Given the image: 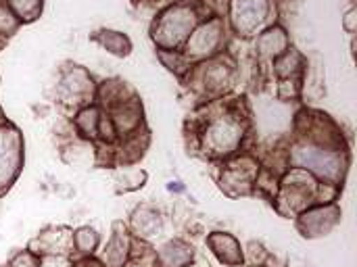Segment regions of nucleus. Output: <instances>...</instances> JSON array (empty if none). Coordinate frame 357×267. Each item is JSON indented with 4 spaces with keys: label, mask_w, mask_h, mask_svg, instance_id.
Returning <instances> with one entry per match:
<instances>
[{
    "label": "nucleus",
    "mask_w": 357,
    "mask_h": 267,
    "mask_svg": "<svg viewBox=\"0 0 357 267\" xmlns=\"http://www.w3.org/2000/svg\"><path fill=\"white\" fill-rule=\"evenodd\" d=\"M21 161L19 153V136L15 130H0V188L8 186V182L15 178L17 167Z\"/></svg>",
    "instance_id": "obj_1"
},
{
    "label": "nucleus",
    "mask_w": 357,
    "mask_h": 267,
    "mask_svg": "<svg viewBox=\"0 0 357 267\" xmlns=\"http://www.w3.org/2000/svg\"><path fill=\"white\" fill-rule=\"evenodd\" d=\"M299 163L305 165L307 169L318 171L324 178H331V180H335L339 176V169H341V159L337 155H333L331 151H322V148H305V151H301Z\"/></svg>",
    "instance_id": "obj_2"
},
{
    "label": "nucleus",
    "mask_w": 357,
    "mask_h": 267,
    "mask_svg": "<svg viewBox=\"0 0 357 267\" xmlns=\"http://www.w3.org/2000/svg\"><path fill=\"white\" fill-rule=\"evenodd\" d=\"M241 136H243L241 128L236 123H232V121H218L207 132L209 146L213 148V153H220V155L232 153L236 148Z\"/></svg>",
    "instance_id": "obj_3"
},
{
    "label": "nucleus",
    "mask_w": 357,
    "mask_h": 267,
    "mask_svg": "<svg viewBox=\"0 0 357 267\" xmlns=\"http://www.w3.org/2000/svg\"><path fill=\"white\" fill-rule=\"evenodd\" d=\"M335 222H337V211L322 207V209H314L301 218V230L305 232V236H322L335 226Z\"/></svg>",
    "instance_id": "obj_4"
},
{
    "label": "nucleus",
    "mask_w": 357,
    "mask_h": 267,
    "mask_svg": "<svg viewBox=\"0 0 357 267\" xmlns=\"http://www.w3.org/2000/svg\"><path fill=\"white\" fill-rule=\"evenodd\" d=\"M36 245L40 247V251H36V255H67L69 249H73V236H69L67 230H50L44 232Z\"/></svg>",
    "instance_id": "obj_5"
},
{
    "label": "nucleus",
    "mask_w": 357,
    "mask_h": 267,
    "mask_svg": "<svg viewBox=\"0 0 357 267\" xmlns=\"http://www.w3.org/2000/svg\"><path fill=\"white\" fill-rule=\"evenodd\" d=\"M209 247L213 249V253L226 264V266H238L243 261V253L238 243L230 236V234H215L209 238Z\"/></svg>",
    "instance_id": "obj_6"
},
{
    "label": "nucleus",
    "mask_w": 357,
    "mask_h": 267,
    "mask_svg": "<svg viewBox=\"0 0 357 267\" xmlns=\"http://www.w3.org/2000/svg\"><path fill=\"white\" fill-rule=\"evenodd\" d=\"M159 261L163 267H186L192 261V249L184 243H169L161 249Z\"/></svg>",
    "instance_id": "obj_7"
},
{
    "label": "nucleus",
    "mask_w": 357,
    "mask_h": 267,
    "mask_svg": "<svg viewBox=\"0 0 357 267\" xmlns=\"http://www.w3.org/2000/svg\"><path fill=\"white\" fill-rule=\"evenodd\" d=\"M128 255V243L123 236H115L109 247L105 249V264H109L111 267H121L123 259Z\"/></svg>",
    "instance_id": "obj_8"
},
{
    "label": "nucleus",
    "mask_w": 357,
    "mask_h": 267,
    "mask_svg": "<svg viewBox=\"0 0 357 267\" xmlns=\"http://www.w3.org/2000/svg\"><path fill=\"white\" fill-rule=\"evenodd\" d=\"M134 226H136V232L140 236H155V232H159V218L155 213L142 211L136 215Z\"/></svg>",
    "instance_id": "obj_9"
},
{
    "label": "nucleus",
    "mask_w": 357,
    "mask_h": 267,
    "mask_svg": "<svg viewBox=\"0 0 357 267\" xmlns=\"http://www.w3.org/2000/svg\"><path fill=\"white\" fill-rule=\"evenodd\" d=\"M73 247L82 253H92V249L96 247V234L90 230V228H84L79 230L75 236H73Z\"/></svg>",
    "instance_id": "obj_10"
},
{
    "label": "nucleus",
    "mask_w": 357,
    "mask_h": 267,
    "mask_svg": "<svg viewBox=\"0 0 357 267\" xmlns=\"http://www.w3.org/2000/svg\"><path fill=\"white\" fill-rule=\"evenodd\" d=\"M77 125L88 134V136H92L94 132H96V128H98V117H96V111L94 109H90V111H84L79 117H77Z\"/></svg>",
    "instance_id": "obj_11"
},
{
    "label": "nucleus",
    "mask_w": 357,
    "mask_h": 267,
    "mask_svg": "<svg viewBox=\"0 0 357 267\" xmlns=\"http://www.w3.org/2000/svg\"><path fill=\"white\" fill-rule=\"evenodd\" d=\"M8 267H38V255L31 253V251H23V253L13 257Z\"/></svg>",
    "instance_id": "obj_12"
},
{
    "label": "nucleus",
    "mask_w": 357,
    "mask_h": 267,
    "mask_svg": "<svg viewBox=\"0 0 357 267\" xmlns=\"http://www.w3.org/2000/svg\"><path fill=\"white\" fill-rule=\"evenodd\" d=\"M38 267H69V259L65 255H40Z\"/></svg>",
    "instance_id": "obj_13"
}]
</instances>
